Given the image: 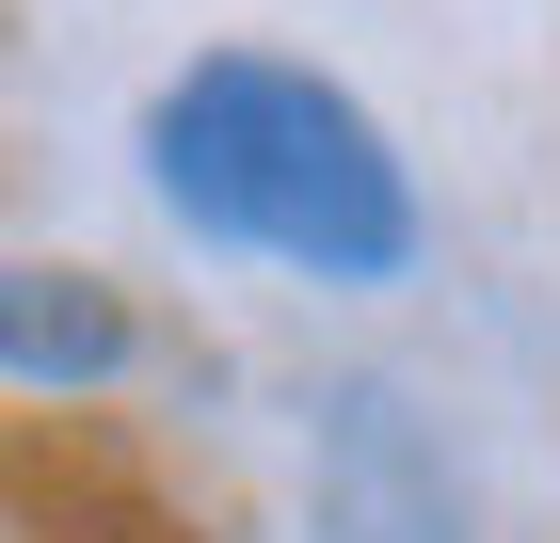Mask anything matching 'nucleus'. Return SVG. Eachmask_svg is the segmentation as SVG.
<instances>
[{
  "instance_id": "1",
  "label": "nucleus",
  "mask_w": 560,
  "mask_h": 543,
  "mask_svg": "<svg viewBox=\"0 0 560 543\" xmlns=\"http://www.w3.org/2000/svg\"><path fill=\"white\" fill-rule=\"evenodd\" d=\"M144 161L209 240L304 256V272H352V288L417 256V192H400L385 128L337 81H304V64H192L144 113Z\"/></svg>"
},
{
  "instance_id": "2",
  "label": "nucleus",
  "mask_w": 560,
  "mask_h": 543,
  "mask_svg": "<svg viewBox=\"0 0 560 543\" xmlns=\"http://www.w3.org/2000/svg\"><path fill=\"white\" fill-rule=\"evenodd\" d=\"M0 368H33V383H113V368H129V320H113L96 288L0 272Z\"/></svg>"
}]
</instances>
